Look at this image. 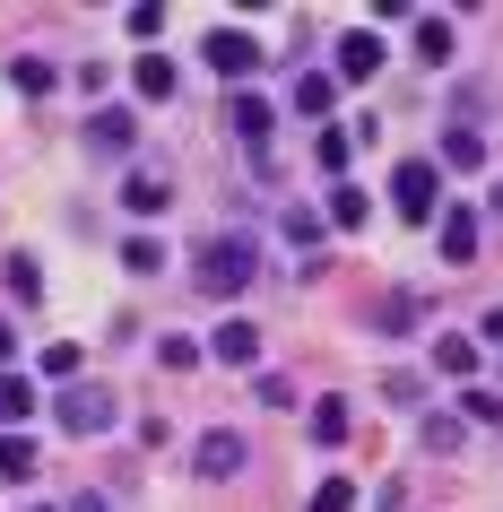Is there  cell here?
<instances>
[{
    "label": "cell",
    "instance_id": "cell-1",
    "mask_svg": "<svg viewBox=\"0 0 503 512\" xmlns=\"http://www.w3.org/2000/svg\"><path fill=\"white\" fill-rule=\"evenodd\" d=\"M252 278H261V243L252 235H209L191 252V287H200V296H243Z\"/></svg>",
    "mask_w": 503,
    "mask_h": 512
},
{
    "label": "cell",
    "instance_id": "cell-2",
    "mask_svg": "<svg viewBox=\"0 0 503 512\" xmlns=\"http://www.w3.org/2000/svg\"><path fill=\"white\" fill-rule=\"evenodd\" d=\"M113 417H122V400L96 391V382H70V391H61V434H105Z\"/></svg>",
    "mask_w": 503,
    "mask_h": 512
},
{
    "label": "cell",
    "instance_id": "cell-3",
    "mask_svg": "<svg viewBox=\"0 0 503 512\" xmlns=\"http://www.w3.org/2000/svg\"><path fill=\"white\" fill-rule=\"evenodd\" d=\"M434 191H443V174H434L425 157H408V165L391 174V209L408 217V226H425V217H434Z\"/></svg>",
    "mask_w": 503,
    "mask_h": 512
},
{
    "label": "cell",
    "instance_id": "cell-4",
    "mask_svg": "<svg viewBox=\"0 0 503 512\" xmlns=\"http://www.w3.org/2000/svg\"><path fill=\"white\" fill-rule=\"evenodd\" d=\"M243 460H252V452H243V434L235 426H209V434H200V452H191V469H200V478H243Z\"/></svg>",
    "mask_w": 503,
    "mask_h": 512
},
{
    "label": "cell",
    "instance_id": "cell-5",
    "mask_svg": "<svg viewBox=\"0 0 503 512\" xmlns=\"http://www.w3.org/2000/svg\"><path fill=\"white\" fill-rule=\"evenodd\" d=\"M131 139H139V113H122V105L87 113V148H96V157H131Z\"/></svg>",
    "mask_w": 503,
    "mask_h": 512
},
{
    "label": "cell",
    "instance_id": "cell-6",
    "mask_svg": "<svg viewBox=\"0 0 503 512\" xmlns=\"http://www.w3.org/2000/svg\"><path fill=\"white\" fill-rule=\"evenodd\" d=\"M200 61H209L217 79H252V70H261V44H252V35H235V27H217Z\"/></svg>",
    "mask_w": 503,
    "mask_h": 512
},
{
    "label": "cell",
    "instance_id": "cell-7",
    "mask_svg": "<svg viewBox=\"0 0 503 512\" xmlns=\"http://www.w3.org/2000/svg\"><path fill=\"white\" fill-rule=\"evenodd\" d=\"M382 61H391V53H382V35H365V27H356V35H339V70H330V79H347V87H356V79H373Z\"/></svg>",
    "mask_w": 503,
    "mask_h": 512
},
{
    "label": "cell",
    "instance_id": "cell-8",
    "mask_svg": "<svg viewBox=\"0 0 503 512\" xmlns=\"http://www.w3.org/2000/svg\"><path fill=\"white\" fill-rule=\"evenodd\" d=\"M200 356H217V365H235V374H243V365H261V330L226 322V330H209V348H200Z\"/></svg>",
    "mask_w": 503,
    "mask_h": 512
},
{
    "label": "cell",
    "instance_id": "cell-9",
    "mask_svg": "<svg viewBox=\"0 0 503 512\" xmlns=\"http://www.w3.org/2000/svg\"><path fill=\"white\" fill-rule=\"evenodd\" d=\"M122 209H131V217H157V209H174V191H165V174H148V165H139L131 183H122Z\"/></svg>",
    "mask_w": 503,
    "mask_h": 512
},
{
    "label": "cell",
    "instance_id": "cell-10",
    "mask_svg": "<svg viewBox=\"0 0 503 512\" xmlns=\"http://www.w3.org/2000/svg\"><path fill=\"white\" fill-rule=\"evenodd\" d=\"M330 105H339V79H330V70H304V79H295V113H304V122H321Z\"/></svg>",
    "mask_w": 503,
    "mask_h": 512
},
{
    "label": "cell",
    "instance_id": "cell-11",
    "mask_svg": "<svg viewBox=\"0 0 503 512\" xmlns=\"http://www.w3.org/2000/svg\"><path fill=\"white\" fill-rule=\"evenodd\" d=\"M417 322H425V296H417V287H399V296H382V339H408Z\"/></svg>",
    "mask_w": 503,
    "mask_h": 512
},
{
    "label": "cell",
    "instance_id": "cell-12",
    "mask_svg": "<svg viewBox=\"0 0 503 512\" xmlns=\"http://www.w3.org/2000/svg\"><path fill=\"white\" fill-rule=\"evenodd\" d=\"M408 35H417V61H460V44H451V18H408Z\"/></svg>",
    "mask_w": 503,
    "mask_h": 512
},
{
    "label": "cell",
    "instance_id": "cell-13",
    "mask_svg": "<svg viewBox=\"0 0 503 512\" xmlns=\"http://www.w3.org/2000/svg\"><path fill=\"white\" fill-rule=\"evenodd\" d=\"M131 87H139V96H148V105H165V96H174V61H165V53H139Z\"/></svg>",
    "mask_w": 503,
    "mask_h": 512
},
{
    "label": "cell",
    "instance_id": "cell-14",
    "mask_svg": "<svg viewBox=\"0 0 503 512\" xmlns=\"http://www.w3.org/2000/svg\"><path fill=\"white\" fill-rule=\"evenodd\" d=\"M235 139H243V148H269V105L252 96V87L235 96Z\"/></svg>",
    "mask_w": 503,
    "mask_h": 512
},
{
    "label": "cell",
    "instance_id": "cell-15",
    "mask_svg": "<svg viewBox=\"0 0 503 512\" xmlns=\"http://www.w3.org/2000/svg\"><path fill=\"white\" fill-rule=\"evenodd\" d=\"M443 261H477V209H451L443 217Z\"/></svg>",
    "mask_w": 503,
    "mask_h": 512
},
{
    "label": "cell",
    "instance_id": "cell-16",
    "mask_svg": "<svg viewBox=\"0 0 503 512\" xmlns=\"http://www.w3.org/2000/svg\"><path fill=\"white\" fill-rule=\"evenodd\" d=\"M0 278H9V296H18V304L44 296V270H35V252H9V261H0Z\"/></svg>",
    "mask_w": 503,
    "mask_h": 512
},
{
    "label": "cell",
    "instance_id": "cell-17",
    "mask_svg": "<svg viewBox=\"0 0 503 512\" xmlns=\"http://www.w3.org/2000/svg\"><path fill=\"white\" fill-rule=\"evenodd\" d=\"M53 79H61V70H53V61H9V87H18V96H53Z\"/></svg>",
    "mask_w": 503,
    "mask_h": 512
},
{
    "label": "cell",
    "instance_id": "cell-18",
    "mask_svg": "<svg viewBox=\"0 0 503 512\" xmlns=\"http://www.w3.org/2000/svg\"><path fill=\"white\" fill-rule=\"evenodd\" d=\"M122 270H131V278H157L165 270V243L157 235H131V243H122Z\"/></svg>",
    "mask_w": 503,
    "mask_h": 512
},
{
    "label": "cell",
    "instance_id": "cell-19",
    "mask_svg": "<svg viewBox=\"0 0 503 512\" xmlns=\"http://www.w3.org/2000/svg\"><path fill=\"white\" fill-rule=\"evenodd\" d=\"M443 165L477 174V165H486V139H477V131H443Z\"/></svg>",
    "mask_w": 503,
    "mask_h": 512
},
{
    "label": "cell",
    "instance_id": "cell-20",
    "mask_svg": "<svg viewBox=\"0 0 503 512\" xmlns=\"http://www.w3.org/2000/svg\"><path fill=\"white\" fill-rule=\"evenodd\" d=\"M0 478H35V443L27 434H0Z\"/></svg>",
    "mask_w": 503,
    "mask_h": 512
},
{
    "label": "cell",
    "instance_id": "cell-21",
    "mask_svg": "<svg viewBox=\"0 0 503 512\" xmlns=\"http://www.w3.org/2000/svg\"><path fill=\"white\" fill-rule=\"evenodd\" d=\"M313 443H347V400H313Z\"/></svg>",
    "mask_w": 503,
    "mask_h": 512
},
{
    "label": "cell",
    "instance_id": "cell-22",
    "mask_svg": "<svg viewBox=\"0 0 503 512\" xmlns=\"http://www.w3.org/2000/svg\"><path fill=\"white\" fill-rule=\"evenodd\" d=\"M35 408V382L27 374H0V426H9V417H27Z\"/></svg>",
    "mask_w": 503,
    "mask_h": 512
},
{
    "label": "cell",
    "instance_id": "cell-23",
    "mask_svg": "<svg viewBox=\"0 0 503 512\" xmlns=\"http://www.w3.org/2000/svg\"><path fill=\"white\" fill-rule=\"evenodd\" d=\"M365 209H373V200H365L356 183H339V191H330V226H365Z\"/></svg>",
    "mask_w": 503,
    "mask_h": 512
},
{
    "label": "cell",
    "instance_id": "cell-24",
    "mask_svg": "<svg viewBox=\"0 0 503 512\" xmlns=\"http://www.w3.org/2000/svg\"><path fill=\"white\" fill-rule=\"evenodd\" d=\"M157 365H165V374H191V365H200V339H183V330L157 339Z\"/></svg>",
    "mask_w": 503,
    "mask_h": 512
},
{
    "label": "cell",
    "instance_id": "cell-25",
    "mask_svg": "<svg viewBox=\"0 0 503 512\" xmlns=\"http://www.w3.org/2000/svg\"><path fill=\"white\" fill-rule=\"evenodd\" d=\"M434 374H477V348L469 339H434Z\"/></svg>",
    "mask_w": 503,
    "mask_h": 512
},
{
    "label": "cell",
    "instance_id": "cell-26",
    "mask_svg": "<svg viewBox=\"0 0 503 512\" xmlns=\"http://www.w3.org/2000/svg\"><path fill=\"white\" fill-rule=\"evenodd\" d=\"M313 165H321V174H347V131H321L313 139Z\"/></svg>",
    "mask_w": 503,
    "mask_h": 512
},
{
    "label": "cell",
    "instance_id": "cell-27",
    "mask_svg": "<svg viewBox=\"0 0 503 512\" xmlns=\"http://www.w3.org/2000/svg\"><path fill=\"white\" fill-rule=\"evenodd\" d=\"M287 243H304V252L321 261V217L313 209H287Z\"/></svg>",
    "mask_w": 503,
    "mask_h": 512
},
{
    "label": "cell",
    "instance_id": "cell-28",
    "mask_svg": "<svg viewBox=\"0 0 503 512\" xmlns=\"http://www.w3.org/2000/svg\"><path fill=\"white\" fill-rule=\"evenodd\" d=\"M382 400H391V408H417L425 382H417V374H382Z\"/></svg>",
    "mask_w": 503,
    "mask_h": 512
},
{
    "label": "cell",
    "instance_id": "cell-29",
    "mask_svg": "<svg viewBox=\"0 0 503 512\" xmlns=\"http://www.w3.org/2000/svg\"><path fill=\"white\" fill-rule=\"evenodd\" d=\"M313 512H356V486H347V478H321V495H313Z\"/></svg>",
    "mask_w": 503,
    "mask_h": 512
},
{
    "label": "cell",
    "instance_id": "cell-30",
    "mask_svg": "<svg viewBox=\"0 0 503 512\" xmlns=\"http://www.w3.org/2000/svg\"><path fill=\"white\" fill-rule=\"evenodd\" d=\"M460 408H469V426H495V417H503V408H495V391H486V382H469V400H460Z\"/></svg>",
    "mask_w": 503,
    "mask_h": 512
},
{
    "label": "cell",
    "instance_id": "cell-31",
    "mask_svg": "<svg viewBox=\"0 0 503 512\" xmlns=\"http://www.w3.org/2000/svg\"><path fill=\"white\" fill-rule=\"evenodd\" d=\"M44 374H53V382H79V348H70V339H61V348H44Z\"/></svg>",
    "mask_w": 503,
    "mask_h": 512
},
{
    "label": "cell",
    "instance_id": "cell-32",
    "mask_svg": "<svg viewBox=\"0 0 503 512\" xmlns=\"http://www.w3.org/2000/svg\"><path fill=\"white\" fill-rule=\"evenodd\" d=\"M122 27H131V35H139V44H148V35H157V27H165V9H157V0H139V9H131V18H122Z\"/></svg>",
    "mask_w": 503,
    "mask_h": 512
},
{
    "label": "cell",
    "instance_id": "cell-33",
    "mask_svg": "<svg viewBox=\"0 0 503 512\" xmlns=\"http://www.w3.org/2000/svg\"><path fill=\"white\" fill-rule=\"evenodd\" d=\"M70 512H113V504H105V495H79V504H70Z\"/></svg>",
    "mask_w": 503,
    "mask_h": 512
},
{
    "label": "cell",
    "instance_id": "cell-34",
    "mask_svg": "<svg viewBox=\"0 0 503 512\" xmlns=\"http://www.w3.org/2000/svg\"><path fill=\"white\" fill-rule=\"evenodd\" d=\"M0 365H9V322H0Z\"/></svg>",
    "mask_w": 503,
    "mask_h": 512
},
{
    "label": "cell",
    "instance_id": "cell-35",
    "mask_svg": "<svg viewBox=\"0 0 503 512\" xmlns=\"http://www.w3.org/2000/svg\"><path fill=\"white\" fill-rule=\"evenodd\" d=\"M27 512H53V504H27Z\"/></svg>",
    "mask_w": 503,
    "mask_h": 512
}]
</instances>
